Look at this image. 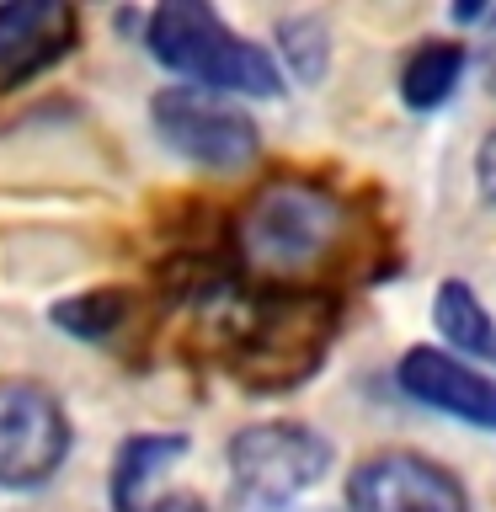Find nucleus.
Here are the masks:
<instances>
[{
	"mask_svg": "<svg viewBox=\"0 0 496 512\" xmlns=\"http://www.w3.org/2000/svg\"><path fill=\"white\" fill-rule=\"evenodd\" d=\"M144 43L187 86H203L219 96H278L283 91L278 59L267 48H256L251 38H240L203 0H166V6H155L150 27H144Z\"/></svg>",
	"mask_w": 496,
	"mask_h": 512,
	"instance_id": "1",
	"label": "nucleus"
},
{
	"mask_svg": "<svg viewBox=\"0 0 496 512\" xmlns=\"http://www.w3.org/2000/svg\"><path fill=\"white\" fill-rule=\"evenodd\" d=\"M336 235H342V203L315 182H267L235 224L240 256L267 278H288L320 262Z\"/></svg>",
	"mask_w": 496,
	"mask_h": 512,
	"instance_id": "2",
	"label": "nucleus"
},
{
	"mask_svg": "<svg viewBox=\"0 0 496 512\" xmlns=\"http://www.w3.org/2000/svg\"><path fill=\"white\" fill-rule=\"evenodd\" d=\"M224 459L251 507H288L331 470V443L299 422H256L235 432Z\"/></svg>",
	"mask_w": 496,
	"mask_h": 512,
	"instance_id": "3",
	"label": "nucleus"
},
{
	"mask_svg": "<svg viewBox=\"0 0 496 512\" xmlns=\"http://www.w3.org/2000/svg\"><path fill=\"white\" fill-rule=\"evenodd\" d=\"M150 123L166 150H176L192 166L208 171H240L262 150L256 123L240 112L230 96L203 86H166L150 96Z\"/></svg>",
	"mask_w": 496,
	"mask_h": 512,
	"instance_id": "4",
	"label": "nucleus"
},
{
	"mask_svg": "<svg viewBox=\"0 0 496 512\" xmlns=\"http://www.w3.org/2000/svg\"><path fill=\"white\" fill-rule=\"evenodd\" d=\"M70 459V411L38 379H0V491H38Z\"/></svg>",
	"mask_w": 496,
	"mask_h": 512,
	"instance_id": "5",
	"label": "nucleus"
},
{
	"mask_svg": "<svg viewBox=\"0 0 496 512\" xmlns=\"http://www.w3.org/2000/svg\"><path fill=\"white\" fill-rule=\"evenodd\" d=\"M352 512H470L459 475L416 448H384L352 464L347 475Z\"/></svg>",
	"mask_w": 496,
	"mask_h": 512,
	"instance_id": "6",
	"label": "nucleus"
},
{
	"mask_svg": "<svg viewBox=\"0 0 496 512\" xmlns=\"http://www.w3.org/2000/svg\"><path fill=\"white\" fill-rule=\"evenodd\" d=\"M395 379L411 400H422L427 411L454 416L464 427L496 432V379L486 368H475L470 358L448 347H411L395 363Z\"/></svg>",
	"mask_w": 496,
	"mask_h": 512,
	"instance_id": "7",
	"label": "nucleus"
},
{
	"mask_svg": "<svg viewBox=\"0 0 496 512\" xmlns=\"http://www.w3.org/2000/svg\"><path fill=\"white\" fill-rule=\"evenodd\" d=\"M75 11L59 0H11L0 6V91H16L22 80L48 70L70 54Z\"/></svg>",
	"mask_w": 496,
	"mask_h": 512,
	"instance_id": "8",
	"label": "nucleus"
},
{
	"mask_svg": "<svg viewBox=\"0 0 496 512\" xmlns=\"http://www.w3.org/2000/svg\"><path fill=\"white\" fill-rule=\"evenodd\" d=\"M182 454H187L182 432H134V438H123L118 454H112V475H107L112 512H139L150 480L166 470L171 459H182Z\"/></svg>",
	"mask_w": 496,
	"mask_h": 512,
	"instance_id": "9",
	"label": "nucleus"
},
{
	"mask_svg": "<svg viewBox=\"0 0 496 512\" xmlns=\"http://www.w3.org/2000/svg\"><path fill=\"white\" fill-rule=\"evenodd\" d=\"M470 64V48L454 43V38H427L416 43L406 64H400V102L416 107V112H432L443 107L448 96L459 91V75Z\"/></svg>",
	"mask_w": 496,
	"mask_h": 512,
	"instance_id": "10",
	"label": "nucleus"
},
{
	"mask_svg": "<svg viewBox=\"0 0 496 512\" xmlns=\"http://www.w3.org/2000/svg\"><path fill=\"white\" fill-rule=\"evenodd\" d=\"M432 326L448 342V352H464V358L496 363V320L491 310L475 299V288L464 278L438 283V299H432Z\"/></svg>",
	"mask_w": 496,
	"mask_h": 512,
	"instance_id": "11",
	"label": "nucleus"
},
{
	"mask_svg": "<svg viewBox=\"0 0 496 512\" xmlns=\"http://www.w3.org/2000/svg\"><path fill=\"white\" fill-rule=\"evenodd\" d=\"M123 315H128V299L118 288H96V294H75L54 304V326L70 331L75 342H107Z\"/></svg>",
	"mask_w": 496,
	"mask_h": 512,
	"instance_id": "12",
	"label": "nucleus"
},
{
	"mask_svg": "<svg viewBox=\"0 0 496 512\" xmlns=\"http://www.w3.org/2000/svg\"><path fill=\"white\" fill-rule=\"evenodd\" d=\"M475 182H480V198L496 208V128L480 139V150H475Z\"/></svg>",
	"mask_w": 496,
	"mask_h": 512,
	"instance_id": "13",
	"label": "nucleus"
},
{
	"mask_svg": "<svg viewBox=\"0 0 496 512\" xmlns=\"http://www.w3.org/2000/svg\"><path fill=\"white\" fill-rule=\"evenodd\" d=\"M475 64L486 75V86H496V11H486V27H480V43H475Z\"/></svg>",
	"mask_w": 496,
	"mask_h": 512,
	"instance_id": "14",
	"label": "nucleus"
},
{
	"mask_svg": "<svg viewBox=\"0 0 496 512\" xmlns=\"http://www.w3.org/2000/svg\"><path fill=\"white\" fill-rule=\"evenodd\" d=\"M139 512H208V507H203V496H192V491H166V496H155V502H144Z\"/></svg>",
	"mask_w": 496,
	"mask_h": 512,
	"instance_id": "15",
	"label": "nucleus"
}]
</instances>
